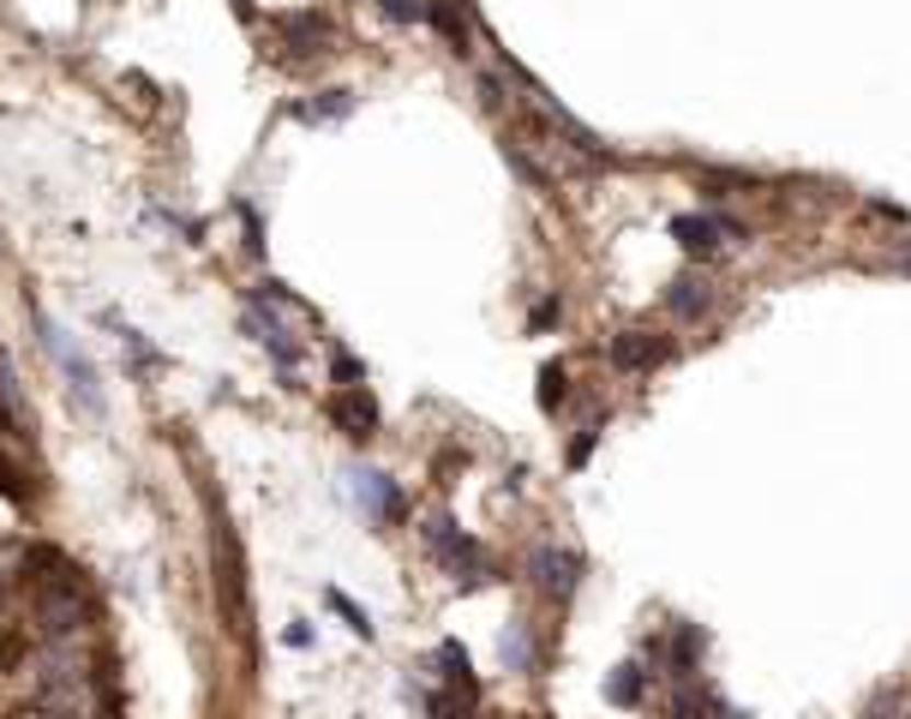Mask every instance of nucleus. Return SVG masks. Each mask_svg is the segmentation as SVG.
Masks as SVG:
<instances>
[{"label":"nucleus","instance_id":"nucleus-1","mask_svg":"<svg viewBox=\"0 0 911 719\" xmlns=\"http://www.w3.org/2000/svg\"><path fill=\"white\" fill-rule=\"evenodd\" d=\"M210 558H216V606H223V624L235 629L240 641H252V587H247V551H240V534L228 522V510L210 498Z\"/></svg>","mask_w":911,"mask_h":719},{"label":"nucleus","instance_id":"nucleus-2","mask_svg":"<svg viewBox=\"0 0 911 719\" xmlns=\"http://www.w3.org/2000/svg\"><path fill=\"white\" fill-rule=\"evenodd\" d=\"M31 318H36V330H43V349L60 360V372L72 378V396L84 402V414H102V384H96V366L84 354H72V342H67V330L55 324V318L43 312V306H31Z\"/></svg>","mask_w":911,"mask_h":719},{"label":"nucleus","instance_id":"nucleus-3","mask_svg":"<svg viewBox=\"0 0 911 719\" xmlns=\"http://www.w3.org/2000/svg\"><path fill=\"white\" fill-rule=\"evenodd\" d=\"M426 546H432V558H439L444 570L462 575V587H480V570H492V563H486V551H480V539H468L451 516H432L426 522Z\"/></svg>","mask_w":911,"mask_h":719},{"label":"nucleus","instance_id":"nucleus-4","mask_svg":"<svg viewBox=\"0 0 911 719\" xmlns=\"http://www.w3.org/2000/svg\"><path fill=\"white\" fill-rule=\"evenodd\" d=\"M342 480H349V498L366 510L372 522H402V516H408V498H402V486H396L390 473H378V468H349Z\"/></svg>","mask_w":911,"mask_h":719},{"label":"nucleus","instance_id":"nucleus-5","mask_svg":"<svg viewBox=\"0 0 911 719\" xmlns=\"http://www.w3.org/2000/svg\"><path fill=\"white\" fill-rule=\"evenodd\" d=\"M528 575H534V587H540L546 600H558V606H563V600L582 587V558H576L570 546H540L528 558Z\"/></svg>","mask_w":911,"mask_h":719},{"label":"nucleus","instance_id":"nucleus-6","mask_svg":"<svg viewBox=\"0 0 911 719\" xmlns=\"http://www.w3.org/2000/svg\"><path fill=\"white\" fill-rule=\"evenodd\" d=\"M665 235L677 240V247L684 252H696V259H708L714 247H720L726 235H750V228L743 222H726V216H714V210H684V216H672V228H665Z\"/></svg>","mask_w":911,"mask_h":719},{"label":"nucleus","instance_id":"nucleus-7","mask_svg":"<svg viewBox=\"0 0 911 719\" xmlns=\"http://www.w3.org/2000/svg\"><path fill=\"white\" fill-rule=\"evenodd\" d=\"M606 354H612V366H618V372H653V366H665V360H672V342L648 336V330H618Z\"/></svg>","mask_w":911,"mask_h":719},{"label":"nucleus","instance_id":"nucleus-8","mask_svg":"<svg viewBox=\"0 0 911 719\" xmlns=\"http://www.w3.org/2000/svg\"><path fill=\"white\" fill-rule=\"evenodd\" d=\"M330 420H337L342 432H349V438H372V432H378V402H372V390L366 384H349V390L337 396V402H330Z\"/></svg>","mask_w":911,"mask_h":719},{"label":"nucleus","instance_id":"nucleus-9","mask_svg":"<svg viewBox=\"0 0 911 719\" xmlns=\"http://www.w3.org/2000/svg\"><path fill=\"white\" fill-rule=\"evenodd\" d=\"M282 48H288V55H324L330 19L324 12H282Z\"/></svg>","mask_w":911,"mask_h":719},{"label":"nucleus","instance_id":"nucleus-10","mask_svg":"<svg viewBox=\"0 0 911 719\" xmlns=\"http://www.w3.org/2000/svg\"><path fill=\"white\" fill-rule=\"evenodd\" d=\"M665 306H672L677 318H702L714 306V288L696 276V270H684V276H672L665 282Z\"/></svg>","mask_w":911,"mask_h":719},{"label":"nucleus","instance_id":"nucleus-11","mask_svg":"<svg viewBox=\"0 0 911 719\" xmlns=\"http://www.w3.org/2000/svg\"><path fill=\"white\" fill-rule=\"evenodd\" d=\"M702 653H708V629H702V624H677L672 629V677H677V684H690V677H696Z\"/></svg>","mask_w":911,"mask_h":719},{"label":"nucleus","instance_id":"nucleus-12","mask_svg":"<svg viewBox=\"0 0 911 719\" xmlns=\"http://www.w3.org/2000/svg\"><path fill=\"white\" fill-rule=\"evenodd\" d=\"M641 689H648V665H641V660H624V665H612V672H606L600 696H606L612 708H636Z\"/></svg>","mask_w":911,"mask_h":719},{"label":"nucleus","instance_id":"nucleus-13","mask_svg":"<svg viewBox=\"0 0 911 719\" xmlns=\"http://www.w3.org/2000/svg\"><path fill=\"white\" fill-rule=\"evenodd\" d=\"M439 665H444V689H456V696H468V701H480V684H474V665H468V648L462 641H444L439 648Z\"/></svg>","mask_w":911,"mask_h":719},{"label":"nucleus","instance_id":"nucleus-14","mask_svg":"<svg viewBox=\"0 0 911 719\" xmlns=\"http://www.w3.org/2000/svg\"><path fill=\"white\" fill-rule=\"evenodd\" d=\"M354 90H318V102H294V121H349Z\"/></svg>","mask_w":911,"mask_h":719},{"label":"nucleus","instance_id":"nucleus-15","mask_svg":"<svg viewBox=\"0 0 911 719\" xmlns=\"http://www.w3.org/2000/svg\"><path fill=\"white\" fill-rule=\"evenodd\" d=\"M426 24H439L451 36V48H468V19H462V0H426Z\"/></svg>","mask_w":911,"mask_h":719},{"label":"nucleus","instance_id":"nucleus-16","mask_svg":"<svg viewBox=\"0 0 911 719\" xmlns=\"http://www.w3.org/2000/svg\"><path fill=\"white\" fill-rule=\"evenodd\" d=\"M498 660H504L510 672H534V636H528V624H510V629H504V641H498Z\"/></svg>","mask_w":911,"mask_h":719},{"label":"nucleus","instance_id":"nucleus-17","mask_svg":"<svg viewBox=\"0 0 911 719\" xmlns=\"http://www.w3.org/2000/svg\"><path fill=\"white\" fill-rule=\"evenodd\" d=\"M563 384H570L563 360H546V366H540V408H546V414H558V408H563Z\"/></svg>","mask_w":911,"mask_h":719},{"label":"nucleus","instance_id":"nucleus-18","mask_svg":"<svg viewBox=\"0 0 911 719\" xmlns=\"http://www.w3.org/2000/svg\"><path fill=\"white\" fill-rule=\"evenodd\" d=\"M324 600H330V612H342V624H349V629H354V636H366V641H372V618H366V612H361V606H354V600H349V594H342V587H330V594H324Z\"/></svg>","mask_w":911,"mask_h":719},{"label":"nucleus","instance_id":"nucleus-19","mask_svg":"<svg viewBox=\"0 0 911 719\" xmlns=\"http://www.w3.org/2000/svg\"><path fill=\"white\" fill-rule=\"evenodd\" d=\"M121 342H126V354H133V366H138V372H157V366H162V354L150 349V342L138 336V330H121Z\"/></svg>","mask_w":911,"mask_h":719},{"label":"nucleus","instance_id":"nucleus-20","mask_svg":"<svg viewBox=\"0 0 911 719\" xmlns=\"http://www.w3.org/2000/svg\"><path fill=\"white\" fill-rule=\"evenodd\" d=\"M378 12L390 24H420V19H426V0H378Z\"/></svg>","mask_w":911,"mask_h":719},{"label":"nucleus","instance_id":"nucleus-21","mask_svg":"<svg viewBox=\"0 0 911 719\" xmlns=\"http://www.w3.org/2000/svg\"><path fill=\"white\" fill-rule=\"evenodd\" d=\"M330 372H337V384H342V390L366 378V366H361V360H354V354H342V349H337V360H330Z\"/></svg>","mask_w":911,"mask_h":719},{"label":"nucleus","instance_id":"nucleus-22","mask_svg":"<svg viewBox=\"0 0 911 719\" xmlns=\"http://www.w3.org/2000/svg\"><path fill=\"white\" fill-rule=\"evenodd\" d=\"M594 444H600V426H588L582 438L570 444V468H588V456H594Z\"/></svg>","mask_w":911,"mask_h":719},{"label":"nucleus","instance_id":"nucleus-23","mask_svg":"<svg viewBox=\"0 0 911 719\" xmlns=\"http://www.w3.org/2000/svg\"><path fill=\"white\" fill-rule=\"evenodd\" d=\"M558 312H563L558 300H540V306H534V318H528V330H551V324H558Z\"/></svg>","mask_w":911,"mask_h":719},{"label":"nucleus","instance_id":"nucleus-24","mask_svg":"<svg viewBox=\"0 0 911 719\" xmlns=\"http://www.w3.org/2000/svg\"><path fill=\"white\" fill-rule=\"evenodd\" d=\"M235 12H240V19H252V0H235Z\"/></svg>","mask_w":911,"mask_h":719}]
</instances>
